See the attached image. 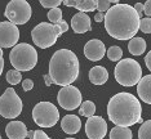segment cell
Masks as SVG:
<instances>
[{"instance_id": "cell-36", "label": "cell", "mask_w": 151, "mask_h": 139, "mask_svg": "<svg viewBox=\"0 0 151 139\" xmlns=\"http://www.w3.org/2000/svg\"><path fill=\"white\" fill-rule=\"evenodd\" d=\"M145 62H146L147 68L151 70V52L147 53V56H146V58H145Z\"/></svg>"}, {"instance_id": "cell-29", "label": "cell", "mask_w": 151, "mask_h": 139, "mask_svg": "<svg viewBox=\"0 0 151 139\" xmlns=\"http://www.w3.org/2000/svg\"><path fill=\"white\" fill-rule=\"evenodd\" d=\"M110 5H111V3L109 0H97V9L99 13L107 12L110 9Z\"/></svg>"}, {"instance_id": "cell-17", "label": "cell", "mask_w": 151, "mask_h": 139, "mask_svg": "<svg viewBox=\"0 0 151 139\" xmlns=\"http://www.w3.org/2000/svg\"><path fill=\"white\" fill-rule=\"evenodd\" d=\"M137 93H138L139 99L146 102L147 104L151 103V75L141 77L137 84Z\"/></svg>"}, {"instance_id": "cell-11", "label": "cell", "mask_w": 151, "mask_h": 139, "mask_svg": "<svg viewBox=\"0 0 151 139\" xmlns=\"http://www.w3.org/2000/svg\"><path fill=\"white\" fill-rule=\"evenodd\" d=\"M19 39V30L13 23L0 22V48H13Z\"/></svg>"}, {"instance_id": "cell-2", "label": "cell", "mask_w": 151, "mask_h": 139, "mask_svg": "<svg viewBox=\"0 0 151 139\" xmlns=\"http://www.w3.org/2000/svg\"><path fill=\"white\" fill-rule=\"evenodd\" d=\"M142 107L137 98L130 93L115 94L107 104V115L109 118L115 126L129 128L137 123H142L141 118Z\"/></svg>"}, {"instance_id": "cell-37", "label": "cell", "mask_w": 151, "mask_h": 139, "mask_svg": "<svg viewBox=\"0 0 151 139\" xmlns=\"http://www.w3.org/2000/svg\"><path fill=\"white\" fill-rule=\"evenodd\" d=\"M43 79H44V81H45V85H47V86H50V85L53 84V83H52V79H50L49 75H44Z\"/></svg>"}, {"instance_id": "cell-31", "label": "cell", "mask_w": 151, "mask_h": 139, "mask_svg": "<svg viewBox=\"0 0 151 139\" xmlns=\"http://www.w3.org/2000/svg\"><path fill=\"white\" fill-rule=\"evenodd\" d=\"M22 88H23V90H25V91L31 90L32 88H34V83H32V80H30V79H25V80L22 81Z\"/></svg>"}, {"instance_id": "cell-38", "label": "cell", "mask_w": 151, "mask_h": 139, "mask_svg": "<svg viewBox=\"0 0 151 139\" xmlns=\"http://www.w3.org/2000/svg\"><path fill=\"white\" fill-rule=\"evenodd\" d=\"M27 137H29L30 139H32V137H34V130H30L29 133H27Z\"/></svg>"}, {"instance_id": "cell-10", "label": "cell", "mask_w": 151, "mask_h": 139, "mask_svg": "<svg viewBox=\"0 0 151 139\" xmlns=\"http://www.w3.org/2000/svg\"><path fill=\"white\" fill-rule=\"evenodd\" d=\"M58 104L66 111H73L81 104V93L74 85L62 86L57 96Z\"/></svg>"}, {"instance_id": "cell-27", "label": "cell", "mask_w": 151, "mask_h": 139, "mask_svg": "<svg viewBox=\"0 0 151 139\" xmlns=\"http://www.w3.org/2000/svg\"><path fill=\"white\" fill-rule=\"evenodd\" d=\"M138 30H141V31H142L143 34H150V32H151V19L149 18V17L139 19Z\"/></svg>"}, {"instance_id": "cell-19", "label": "cell", "mask_w": 151, "mask_h": 139, "mask_svg": "<svg viewBox=\"0 0 151 139\" xmlns=\"http://www.w3.org/2000/svg\"><path fill=\"white\" fill-rule=\"evenodd\" d=\"M109 79V71L104 66H94L89 71V80L94 85H104Z\"/></svg>"}, {"instance_id": "cell-33", "label": "cell", "mask_w": 151, "mask_h": 139, "mask_svg": "<svg viewBox=\"0 0 151 139\" xmlns=\"http://www.w3.org/2000/svg\"><path fill=\"white\" fill-rule=\"evenodd\" d=\"M134 8V11L137 12V14H138V17L141 18L142 17V13H143V4H141V3H136V5L133 6Z\"/></svg>"}, {"instance_id": "cell-9", "label": "cell", "mask_w": 151, "mask_h": 139, "mask_svg": "<svg viewBox=\"0 0 151 139\" xmlns=\"http://www.w3.org/2000/svg\"><path fill=\"white\" fill-rule=\"evenodd\" d=\"M22 108V99L17 96L16 90L12 88L5 89L3 96L0 97V116L13 120L21 115Z\"/></svg>"}, {"instance_id": "cell-25", "label": "cell", "mask_w": 151, "mask_h": 139, "mask_svg": "<svg viewBox=\"0 0 151 139\" xmlns=\"http://www.w3.org/2000/svg\"><path fill=\"white\" fill-rule=\"evenodd\" d=\"M21 72L17 70H11L6 72V81H8L11 85H17V84L21 83Z\"/></svg>"}, {"instance_id": "cell-20", "label": "cell", "mask_w": 151, "mask_h": 139, "mask_svg": "<svg viewBox=\"0 0 151 139\" xmlns=\"http://www.w3.org/2000/svg\"><path fill=\"white\" fill-rule=\"evenodd\" d=\"M146 48H147V45H146L145 39L137 38V36L130 39V41L128 44V50L132 56H141V54L145 53Z\"/></svg>"}, {"instance_id": "cell-40", "label": "cell", "mask_w": 151, "mask_h": 139, "mask_svg": "<svg viewBox=\"0 0 151 139\" xmlns=\"http://www.w3.org/2000/svg\"><path fill=\"white\" fill-rule=\"evenodd\" d=\"M0 139H1V134H0Z\"/></svg>"}, {"instance_id": "cell-23", "label": "cell", "mask_w": 151, "mask_h": 139, "mask_svg": "<svg viewBox=\"0 0 151 139\" xmlns=\"http://www.w3.org/2000/svg\"><path fill=\"white\" fill-rule=\"evenodd\" d=\"M138 139H151V121L146 120L138 129Z\"/></svg>"}, {"instance_id": "cell-1", "label": "cell", "mask_w": 151, "mask_h": 139, "mask_svg": "<svg viewBox=\"0 0 151 139\" xmlns=\"http://www.w3.org/2000/svg\"><path fill=\"white\" fill-rule=\"evenodd\" d=\"M139 17L132 5L115 4L105 14V29L116 40H130L138 32Z\"/></svg>"}, {"instance_id": "cell-39", "label": "cell", "mask_w": 151, "mask_h": 139, "mask_svg": "<svg viewBox=\"0 0 151 139\" xmlns=\"http://www.w3.org/2000/svg\"><path fill=\"white\" fill-rule=\"evenodd\" d=\"M66 139H75V138H66Z\"/></svg>"}, {"instance_id": "cell-14", "label": "cell", "mask_w": 151, "mask_h": 139, "mask_svg": "<svg viewBox=\"0 0 151 139\" xmlns=\"http://www.w3.org/2000/svg\"><path fill=\"white\" fill-rule=\"evenodd\" d=\"M71 29L75 34H84L92 30L91 27V18L85 13L79 12L71 18Z\"/></svg>"}, {"instance_id": "cell-15", "label": "cell", "mask_w": 151, "mask_h": 139, "mask_svg": "<svg viewBox=\"0 0 151 139\" xmlns=\"http://www.w3.org/2000/svg\"><path fill=\"white\" fill-rule=\"evenodd\" d=\"M5 133L6 137L9 139H25L27 138V130L26 125L22 123V121H11L5 128Z\"/></svg>"}, {"instance_id": "cell-21", "label": "cell", "mask_w": 151, "mask_h": 139, "mask_svg": "<svg viewBox=\"0 0 151 139\" xmlns=\"http://www.w3.org/2000/svg\"><path fill=\"white\" fill-rule=\"evenodd\" d=\"M133 134L129 128L114 126L110 131V139H132Z\"/></svg>"}, {"instance_id": "cell-24", "label": "cell", "mask_w": 151, "mask_h": 139, "mask_svg": "<svg viewBox=\"0 0 151 139\" xmlns=\"http://www.w3.org/2000/svg\"><path fill=\"white\" fill-rule=\"evenodd\" d=\"M107 57L110 61H112V62H118V61L122 59L123 57V50L120 46H110L109 50H107Z\"/></svg>"}, {"instance_id": "cell-4", "label": "cell", "mask_w": 151, "mask_h": 139, "mask_svg": "<svg viewBox=\"0 0 151 139\" xmlns=\"http://www.w3.org/2000/svg\"><path fill=\"white\" fill-rule=\"evenodd\" d=\"M68 30V25L66 21H61L57 25H52L48 22H42L37 26H35L31 31V38L32 41L36 46L42 49L50 48L54 45L57 41V39L62 35L63 32H66Z\"/></svg>"}, {"instance_id": "cell-28", "label": "cell", "mask_w": 151, "mask_h": 139, "mask_svg": "<svg viewBox=\"0 0 151 139\" xmlns=\"http://www.w3.org/2000/svg\"><path fill=\"white\" fill-rule=\"evenodd\" d=\"M61 0H42L40 4L43 5V8H49V9H54L58 8V5L61 4Z\"/></svg>"}, {"instance_id": "cell-12", "label": "cell", "mask_w": 151, "mask_h": 139, "mask_svg": "<svg viewBox=\"0 0 151 139\" xmlns=\"http://www.w3.org/2000/svg\"><path fill=\"white\" fill-rule=\"evenodd\" d=\"M85 134L89 139H104L107 134V124L101 116L88 117L85 123Z\"/></svg>"}, {"instance_id": "cell-16", "label": "cell", "mask_w": 151, "mask_h": 139, "mask_svg": "<svg viewBox=\"0 0 151 139\" xmlns=\"http://www.w3.org/2000/svg\"><path fill=\"white\" fill-rule=\"evenodd\" d=\"M61 128L66 134H76L81 128V121L75 115H66L61 120Z\"/></svg>"}, {"instance_id": "cell-26", "label": "cell", "mask_w": 151, "mask_h": 139, "mask_svg": "<svg viewBox=\"0 0 151 139\" xmlns=\"http://www.w3.org/2000/svg\"><path fill=\"white\" fill-rule=\"evenodd\" d=\"M48 19L50 21L52 25H57L62 21V12H61L60 8H54V9H50L48 12Z\"/></svg>"}, {"instance_id": "cell-34", "label": "cell", "mask_w": 151, "mask_h": 139, "mask_svg": "<svg viewBox=\"0 0 151 139\" xmlns=\"http://www.w3.org/2000/svg\"><path fill=\"white\" fill-rule=\"evenodd\" d=\"M3 70H4V58H3V49L0 48V76L3 73Z\"/></svg>"}, {"instance_id": "cell-13", "label": "cell", "mask_w": 151, "mask_h": 139, "mask_svg": "<svg viewBox=\"0 0 151 139\" xmlns=\"http://www.w3.org/2000/svg\"><path fill=\"white\" fill-rule=\"evenodd\" d=\"M105 53H106L105 44L101 40L92 39L84 46V56L89 61H93V62H97V61L102 59L105 57Z\"/></svg>"}, {"instance_id": "cell-32", "label": "cell", "mask_w": 151, "mask_h": 139, "mask_svg": "<svg viewBox=\"0 0 151 139\" xmlns=\"http://www.w3.org/2000/svg\"><path fill=\"white\" fill-rule=\"evenodd\" d=\"M143 12L146 13V16L150 18V14H151V1L147 0V1L143 4Z\"/></svg>"}, {"instance_id": "cell-3", "label": "cell", "mask_w": 151, "mask_h": 139, "mask_svg": "<svg viewBox=\"0 0 151 139\" xmlns=\"http://www.w3.org/2000/svg\"><path fill=\"white\" fill-rule=\"evenodd\" d=\"M80 64L76 54L70 49H60L49 61V73L52 83L60 86L71 85L79 76Z\"/></svg>"}, {"instance_id": "cell-35", "label": "cell", "mask_w": 151, "mask_h": 139, "mask_svg": "<svg viewBox=\"0 0 151 139\" xmlns=\"http://www.w3.org/2000/svg\"><path fill=\"white\" fill-rule=\"evenodd\" d=\"M104 18H105V13H97V14L94 16V21L96 22H102L104 21Z\"/></svg>"}, {"instance_id": "cell-22", "label": "cell", "mask_w": 151, "mask_h": 139, "mask_svg": "<svg viewBox=\"0 0 151 139\" xmlns=\"http://www.w3.org/2000/svg\"><path fill=\"white\" fill-rule=\"evenodd\" d=\"M94 112H96V106L92 101H84L79 106V115L80 116L92 117V116H94Z\"/></svg>"}, {"instance_id": "cell-18", "label": "cell", "mask_w": 151, "mask_h": 139, "mask_svg": "<svg viewBox=\"0 0 151 139\" xmlns=\"http://www.w3.org/2000/svg\"><path fill=\"white\" fill-rule=\"evenodd\" d=\"M63 4L67 6H74L81 13L94 12V9H97V0H65Z\"/></svg>"}, {"instance_id": "cell-30", "label": "cell", "mask_w": 151, "mask_h": 139, "mask_svg": "<svg viewBox=\"0 0 151 139\" xmlns=\"http://www.w3.org/2000/svg\"><path fill=\"white\" fill-rule=\"evenodd\" d=\"M32 139H50L43 130H34V137Z\"/></svg>"}, {"instance_id": "cell-8", "label": "cell", "mask_w": 151, "mask_h": 139, "mask_svg": "<svg viewBox=\"0 0 151 139\" xmlns=\"http://www.w3.org/2000/svg\"><path fill=\"white\" fill-rule=\"evenodd\" d=\"M4 16L13 25H25L32 16L31 5L26 0H12L6 4Z\"/></svg>"}, {"instance_id": "cell-7", "label": "cell", "mask_w": 151, "mask_h": 139, "mask_svg": "<svg viewBox=\"0 0 151 139\" xmlns=\"http://www.w3.org/2000/svg\"><path fill=\"white\" fill-rule=\"evenodd\" d=\"M32 120L40 128H52L60 120V112L50 102H39L32 110Z\"/></svg>"}, {"instance_id": "cell-5", "label": "cell", "mask_w": 151, "mask_h": 139, "mask_svg": "<svg viewBox=\"0 0 151 139\" xmlns=\"http://www.w3.org/2000/svg\"><path fill=\"white\" fill-rule=\"evenodd\" d=\"M9 61H11L13 68L19 72L30 71L37 63V52L35 48H32V45L27 43L17 44L9 53Z\"/></svg>"}, {"instance_id": "cell-6", "label": "cell", "mask_w": 151, "mask_h": 139, "mask_svg": "<svg viewBox=\"0 0 151 139\" xmlns=\"http://www.w3.org/2000/svg\"><path fill=\"white\" fill-rule=\"evenodd\" d=\"M114 76L118 84L123 86H134L142 77V68L133 58L120 59L114 68Z\"/></svg>"}]
</instances>
